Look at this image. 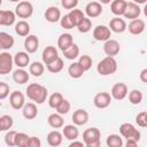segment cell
Listing matches in <instances>:
<instances>
[{
  "instance_id": "5",
  "label": "cell",
  "mask_w": 147,
  "mask_h": 147,
  "mask_svg": "<svg viewBox=\"0 0 147 147\" xmlns=\"http://www.w3.org/2000/svg\"><path fill=\"white\" fill-rule=\"evenodd\" d=\"M14 59L8 52L0 53V75L9 74L13 69Z\"/></svg>"
},
{
  "instance_id": "44",
  "label": "cell",
  "mask_w": 147,
  "mask_h": 147,
  "mask_svg": "<svg viewBox=\"0 0 147 147\" xmlns=\"http://www.w3.org/2000/svg\"><path fill=\"white\" fill-rule=\"evenodd\" d=\"M136 122L139 126L141 127H146L147 126V111H141L137 115L136 117Z\"/></svg>"
},
{
  "instance_id": "27",
  "label": "cell",
  "mask_w": 147,
  "mask_h": 147,
  "mask_svg": "<svg viewBox=\"0 0 147 147\" xmlns=\"http://www.w3.org/2000/svg\"><path fill=\"white\" fill-rule=\"evenodd\" d=\"M62 142V133L59 131H52L47 134V144L52 147H56Z\"/></svg>"
},
{
  "instance_id": "14",
  "label": "cell",
  "mask_w": 147,
  "mask_h": 147,
  "mask_svg": "<svg viewBox=\"0 0 147 147\" xmlns=\"http://www.w3.org/2000/svg\"><path fill=\"white\" fill-rule=\"evenodd\" d=\"M109 28H110L111 31H114L116 33H122L126 30V22L123 18H119L117 16V17H114V18L110 20Z\"/></svg>"
},
{
  "instance_id": "10",
  "label": "cell",
  "mask_w": 147,
  "mask_h": 147,
  "mask_svg": "<svg viewBox=\"0 0 147 147\" xmlns=\"http://www.w3.org/2000/svg\"><path fill=\"white\" fill-rule=\"evenodd\" d=\"M103 51L106 53L107 56H115L119 53V44L117 40H114V39H108L105 41V45H103Z\"/></svg>"
},
{
  "instance_id": "49",
  "label": "cell",
  "mask_w": 147,
  "mask_h": 147,
  "mask_svg": "<svg viewBox=\"0 0 147 147\" xmlns=\"http://www.w3.org/2000/svg\"><path fill=\"white\" fill-rule=\"evenodd\" d=\"M60 23H61V26L64 28V29H72V24L68 17V15H64L62 18H60Z\"/></svg>"
},
{
  "instance_id": "17",
  "label": "cell",
  "mask_w": 147,
  "mask_h": 147,
  "mask_svg": "<svg viewBox=\"0 0 147 147\" xmlns=\"http://www.w3.org/2000/svg\"><path fill=\"white\" fill-rule=\"evenodd\" d=\"M88 121V113L85 109H77L72 114V122L75 125H84Z\"/></svg>"
},
{
  "instance_id": "41",
  "label": "cell",
  "mask_w": 147,
  "mask_h": 147,
  "mask_svg": "<svg viewBox=\"0 0 147 147\" xmlns=\"http://www.w3.org/2000/svg\"><path fill=\"white\" fill-rule=\"evenodd\" d=\"M77 28H78V31H79V32L86 33V32H88V31L91 30V28H92V22H91L90 18L84 17V20L77 25Z\"/></svg>"
},
{
  "instance_id": "2",
  "label": "cell",
  "mask_w": 147,
  "mask_h": 147,
  "mask_svg": "<svg viewBox=\"0 0 147 147\" xmlns=\"http://www.w3.org/2000/svg\"><path fill=\"white\" fill-rule=\"evenodd\" d=\"M96 70L102 76L111 75L117 70V62L113 56H106L103 60H101L99 62Z\"/></svg>"
},
{
  "instance_id": "4",
  "label": "cell",
  "mask_w": 147,
  "mask_h": 147,
  "mask_svg": "<svg viewBox=\"0 0 147 147\" xmlns=\"http://www.w3.org/2000/svg\"><path fill=\"white\" fill-rule=\"evenodd\" d=\"M119 133L122 137L126 139H134L136 141H139L140 139V132L130 123H123L119 126Z\"/></svg>"
},
{
  "instance_id": "50",
  "label": "cell",
  "mask_w": 147,
  "mask_h": 147,
  "mask_svg": "<svg viewBox=\"0 0 147 147\" xmlns=\"http://www.w3.org/2000/svg\"><path fill=\"white\" fill-rule=\"evenodd\" d=\"M140 79L142 83H147V69H144L140 74Z\"/></svg>"
},
{
  "instance_id": "45",
  "label": "cell",
  "mask_w": 147,
  "mask_h": 147,
  "mask_svg": "<svg viewBox=\"0 0 147 147\" xmlns=\"http://www.w3.org/2000/svg\"><path fill=\"white\" fill-rule=\"evenodd\" d=\"M15 134H16V131H8L5 136V142L7 146L11 147V146H15Z\"/></svg>"
},
{
  "instance_id": "42",
  "label": "cell",
  "mask_w": 147,
  "mask_h": 147,
  "mask_svg": "<svg viewBox=\"0 0 147 147\" xmlns=\"http://www.w3.org/2000/svg\"><path fill=\"white\" fill-rule=\"evenodd\" d=\"M55 109H56L57 114H60V115H65V114H68L69 110H70V102H69L68 100L63 99V100L60 102V105H59Z\"/></svg>"
},
{
  "instance_id": "51",
  "label": "cell",
  "mask_w": 147,
  "mask_h": 147,
  "mask_svg": "<svg viewBox=\"0 0 147 147\" xmlns=\"http://www.w3.org/2000/svg\"><path fill=\"white\" fill-rule=\"evenodd\" d=\"M137 144H138V141H136L134 139H127V141H126V147H136L137 146Z\"/></svg>"
},
{
  "instance_id": "34",
  "label": "cell",
  "mask_w": 147,
  "mask_h": 147,
  "mask_svg": "<svg viewBox=\"0 0 147 147\" xmlns=\"http://www.w3.org/2000/svg\"><path fill=\"white\" fill-rule=\"evenodd\" d=\"M47 65V70L52 74H56V72H60L62 69H63V60L57 57L55 61L46 64Z\"/></svg>"
},
{
  "instance_id": "43",
  "label": "cell",
  "mask_w": 147,
  "mask_h": 147,
  "mask_svg": "<svg viewBox=\"0 0 147 147\" xmlns=\"http://www.w3.org/2000/svg\"><path fill=\"white\" fill-rule=\"evenodd\" d=\"M78 63L82 65V68L84 69V71H86V70H88L92 67V59H91L90 55H82L79 57Z\"/></svg>"
},
{
  "instance_id": "9",
  "label": "cell",
  "mask_w": 147,
  "mask_h": 147,
  "mask_svg": "<svg viewBox=\"0 0 147 147\" xmlns=\"http://www.w3.org/2000/svg\"><path fill=\"white\" fill-rule=\"evenodd\" d=\"M93 37L98 41H106L110 38V29L106 25H98L93 30Z\"/></svg>"
},
{
  "instance_id": "53",
  "label": "cell",
  "mask_w": 147,
  "mask_h": 147,
  "mask_svg": "<svg viewBox=\"0 0 147 147\" xmlns=\"http://www.w3.org/2000/svg\"><path fill=\"white\" fill-rule=\"evenodd\" d=\"M147 0H133V2L134 3H137V5H139V3H145Z\"/></svg>"
},
{
  "instance_id": "1",
  "label": "cell",
  "mask_w": 147,
  "mask_h": 147,
  "mask_svg": "<svg viewBox=\"0 0 147 147\" xmlns=\"http://www.w3.org/2000/svg\"><path fill=\"white\" fill-rule=\"evenodd\" d=\"M26 95L30 100L36 101L37 103L41 105L46 101L47 98V88L44 87L40 84L37 83H32L30 85H28L26 87Z\"/></svg>"
},
{
  "instance_id": "24",
  "label": "cell",
  "mask_w": 147,
  "mask_h": 147,
  "mask_svg": "<svg viewBox=\"0 0 147 147\" xmlns=\"http://www.w3.org/2000/svg\"><path fill=\"white\" fill-rule=\"evenodd\" d=\"M62 134L68 140H76L78 138V136H79V131L76 127V125H65L63 127Z\"/></svg>"
},
{
  "instance_id": "12",
  "label": "cell",
  "mask_w": 147,
  "mask_h": 147,
  "mask_svg": "<svg viewBox=\"0 0 147 147\" xmlns=\"http://www.w3.org/2000/svg\"><path fill=\"white\" fill-rule=\"evenodd\" d=\"M141 13V9L140 7L134 3V2H127L126 5V8H125V11H124V17L125 18H129V20H134V18H138L139 15Z\"/></svg>"
},
{
  "instance_id": "47",
  "label": "cell",
  "mask_w": 147,
  "mask_h": 147,
  "mask_svg": "<svg viewBox=\"0 0 147 147\" xmlns=\"http://www.w3.org/2000/svg\"><path fill=\"white\" fill-rule=\"evenodd\" d=\"M40 146H41V141H40L39 138H37V137H29L25 147H40Z\"/></svg>"
},
{
  "instance_id": "46",
  "label": "cell",
  "mask_w": 147,
  "mask_h": 147,
  "mask_svg": "<svg viewBox=\"0 0 147 147\" xmlns=\"http://www.w3.org/2000/svg\"><path fill=\"white\" fill-rule=\"evenodd\" d=\"M9 95V86L8 84L0 82V100L6 99Z\"/></svg>"
},
{
  "instance_id": "7",
  "label": "cell",
  "mask_w": 147,
  "mask_h": 147,
  "mask_svg": "<svg viewBox=\"0 0 147 147\" xmlns=\"http://www.w3.org/2000/svg\"><path fill=\"white\" fill-rule=\"evenodd\" d=\"M9 103L13 109H22L24 103H25V96L21 91H14L10 93L9 96Z\"/></svg>"
},
{
  "instance_id": "6",
  "label": "cell",
  "mask_w": 147,
  "mask_h": 147,
  "mask_svg": "<svg viewBox=\"0 0 147 147\" xmlns=\"http://www.w3.org/2000/svg\"><path fill=\"white\" fill-rule=\"evenodd\" d=\"M33 7L29 1H21L15 8V15H17L20 18H28L32 15Z\"/></svg>"
},
{
  "instance_id": "18",
  "label": "cell",
  "mask_w": 147,
  "mask_h": 147,
  "mask_svg": "<svg viewBox=\"0 0 147 147\" xmlns=\"http://www.w3.org/2000/svg\"><path fill=\"white\" fill-rule=\"evenodd\" d=\"M146 25H145V22L140 18H134L131 21V23L129 24V32L132 33V34H140L144 32Z\"/></svg>"
},
{
  "instance_id": "25",
  "label": "cell",
  "mask_w": 147,
  "mask_h": 147,
  "mask_svg": "<svg viewBox=\"0 0 147 147\" xmlns=\"http://www.w3.org/2000/svg\"><path fill=\"white\" fill-rule=\"evenodd\" d=\"M68 17H69L72 26L75 28V26H77L84 20L85 16H84V13L82 10H79V9H71V11L68 14Z\"/></svg>"
},
{
  "instance_id": "39",
  "label": "cell",
  "mask_w": 147,
  "mask_h": 147,
  "mask_svg": "<svg viewBox=\"0 0 147 147\" xmlns=\"http://www.w3.org/2000/svg\"><path fill=\"white\" fill-rule=\"evenodd\" d=\"M63 100V95L61 94V93H59V92H55V93H53L51 96H49V99H48V105H49V107L51 108H56L59 105H60V102Z\"/></svg>"
},
{
  "instance_id": "28",
  "label": "cell",
  "mask_w": 147,
  "mask_h": 147,
  "mask_svg": "<svg viewBox=\"0 0 147 147\" xmlns=\"http://www.w3.org/2000/svg\"><path fill=\"white\" fill-rule=\"evenodd\" d=\"M14 46V38L7 32H0V48L9 49Z\"/></svg>"
},
{
  "instance_id": "32",
  "label": "cell",
  "mask_w": 147,
  "mask_h": 147,
  "mask_svg": "<svg viewBox=\"0 0 147 147\" xmlns=\"http://www.w3.org/2000/svg\"><path fill=\"white\" fill-rule=\"evenodd\" d=\"M47 122L54 129H60L63 126V118L60 114H51L47 118Z\"/></svg>"
},
{
  "instance_id": "48",
  "label": "cell",
  "mask_w": 147,
  "mask_h": 147,
  "mask_svg": "<svg viewBox=\"0 0 147 147\" xmlns=\"http://www.w3.org/2000/svg\"><path fill=\"white\" fill-rule=\"evenodd\" d=\"M61 5L64 9H72L78 5V0H61Z\"/></svg>"
},
{
  "instance_id": "30",
  "label": "cell",
  "mask_w": 147,
  "mask_h": 147,
  "mask_svg": "<svg viewBox=\"0 0 147 147\" xmlns=\"http://www.w3.org/2000/svg\"><path fill=\"white\" fill-rule=\"evenodd\" d=\"M13 79H14V82L17 83V84H25V83H28V80H29V74H28L23 68L17 69V70H15L14 74H13Z\"/></svg>"
},
{
  "instance_id": "38",
  "label": "cell",
  "mask_w": 147,
  "mask_h": 147,
  "mask_svg": "<svg viewBox=\"0 0 147 147\" xmlns=\"http://www.w3.org/2000/svg\"><path fill=\"white\" fill-rule=\"evenodd\" d=\"M129 101L132 105H139L142 101V93L139 90H132L129 93Z\"/></svg>"
},
{
  "instance_id": "21",
  "label": "cell",
  "mask_w": 147,
  "mask_h": 147,
  "mask_svg": "<svg viewBox=\"0 0 147 147\" xmlns=\"http://www.w3.org/2000/svg\"><path fill=\"white\" fill-rule=\"evenodd\" d=\"M22 113L26 119H33L38 114V109L34 103L28 102V103H24V106L22 108Z\"/></svg>"
},
{
  "instance_id": "13",
  "label": "cell",
  "mask_w": 147,
  "mask_h": 147,
  "mask_svg": "<svg viewBox=\"0 0 147 147\" xmlns=\"http://www.w3.org/2000/svg\"><path fill=\"white\" fill-rule=\"evenodd\" d=\"M85 11H86V15L88 17H98L102 13V6H101L100 2L91 1L85 7Z\"/></svg>"
},
{
  "instance_id": "29",
  "label": "cell",
  "mask_w": 147,
  "mask_h": 147,
  "mask_svg": "<svg viewBox=\"0 0 147 147\" xmlns=\"http://www.w3.org/2000/svg\"><path fill=\"white\" fill-rule=\"evenodd\" d=\"M68 74L70 75L71 78H80L84 74V69L82 68V65L78 62H74L69 65L68 68Z\"/></svg>"
},
{
  "instance_id": "20",
  "label": "cell",
  "mask_w": 147,
  "mask_h": 147,
  "mask_svg": "<svg viewBox=\"0 0 147 147\" xmlns=\"http://www.w3.org/2000/svg\"><path fill=\"white\" fill-rule=\"evenodd\" d=\"M45 18H46V21H48L51 23L57 22L61 18V11H60V9L57 7H54V6L48 7L46 9V11H45Z\"/></svg>"
},
{
  "instance_id": "57",
  "label": "cell",
  "mask_w": 147,
  "mask_h": 147,
  "mask_svg": "<svg viewBox=\"0 0 147 147\" xmlns=\"http://www.w3.org/2000/svg\"><path fill=\"white\" fill-rule=\"evenodd\" d=\"M0 49H1V48H0Z\"/></svg>"
},
{
  "instance_id": "37",
  "label": "cell",
  "mask_w": 147,
  "mask_h": 147,
  "mask_svg": "<svg viewBox=\"0 0 147 147\" xmlns=\"http://www.w3.org/2000/svg\"><path fill=\"white\" fill-rule=\"evenodd\" d=\"M106 144H107L108 147H122L123 140L117 134H110V136H108Z\"/></svg>"
},
{
  "instance_id": "36",
  "label": "cell",
  "mask_w": 147,
  "mask_h": 147,
  "mask_svg": "<svg viewBox=\"0 0 147 147\" xmlns=\"http://www.w3.org/2000/svg\"><path fill=\"white\" fill-rule=\"evenodd\" d=\"M13 118L9 115H3L0 117V132L7 131L13 126Z\"/></svg>"
},
{
  "instance_id": "11",
  "label": "cell",
  "mask_w": 147,
  "mask_h": 147,
  "mask_svg": "<svg viewBox=\"0 0 147 147\" xmlns=\"http://www.w3.org/2000/svg\"><path fill=\"white\" fill-rule=\"evenodd\" d=\"M127 94V86L124 83H117L111 88V96L115 100H123Z\"/></svg>"
},
{
  "instance_id": "8",
  "label": "cell",
  "mask_w": 147,
  "mask_h": 147,
  "mask_svg": "<svg viewBox=\"0 0 147 147\" xmlns=\"http://www.w3.org/2000/svg\"><path fill=\"white\" fill-rule=\"evenodd\" d=\"M110 101H111V96H110V94L107 93V92H100V93L95 94L94 100H93L94 106H95L96 108H100V109L107 108V107L110 105Z\"/></svg>"
},
{
  "instance_id": "40",
  "label": "cell",
  "mask_w": 147,
  "mask_h": 147,
  "mask_svg": "<svg viewBox=\"0 0 147 147\" xmlns=\"http://www.w3.org/2000/svg\"><path fill=\"white\" fill-rule=\"evenodd\" d=\"M28 139H29L28 134H25L23 132H16V134H15V146L25 147L26 142H28Z\"/></svg>"
},
{
  "instance_id": "31",
  "label": "cell",
  "mask_w": 147,
  "mask_h": 147,
  "mask_svg": "<svg viewBox=\"0 0 147 147\" xmlns=\"http://www.w3.org/2000/svg\"><path fill=\"white\" fill-rule=\"evenodd\" d=\"M15 32L18 34V36H22V37H26L30 32V25L28 22L25 21H20L16 23L15 25Z\"/></svg>"
},
{
  "instance_id": "55",
  "label": "cell",
  "mask_w": 147,
  "mask_h": 147,
  "mask_svg": "<svg viewBox=\"0 0 147 147\" xmlns=\"http://www.w3.org/2000/svg\"><path fill=\"white\" fill-rule=\"evenodd\" d=\"M8 1H11V2H16V1H20V0H8Z\"/></svg>"
},
{
  "instance_id": "52",
  "label": "cell",
  "mask_w": 147,
  "mask_h": 147,
  "mask_svg": "<svg viewBox=\"0 0 147 147\" xmlns=\"http://www.w3.org/2000/svg\"><path fill=\"white\" fill-rule=\"evenodd\" d=\"M69 147H84V142H82V141H72L70 145H69Z\"/></svg>"
},
{
  "instance_id": "54",
  "label": "cell",
  "mask_w": 147,
  "mask_h": 147,
  "mask_svg": "<svg viewBox=\"0 0 147 147\" xmlns=\"http://www.w3.org/2000/svg\"><path fill=\"white\" fill-rule=\"evenodd\" d=\"M100 1H101L102 3H109V2L111 1V0H100Z\"/></svg>"
},
{
  "instance_id": "16",
  "label": "cell",
  "mask_w": 147,
  "mask_h": 147,
  "mask_svg": "<svg viewBox=\"0 0 147 147\" xmlns=\"http://www.w3.org/2000/svg\"><path fill=\"white\" fill-rule=\"evenodd\" d=\"M57 57H59V53H57V49L54 46H47L42 51V61L46 64L55 61Z\"/></svg>"
},
{
  "instance_id": "15",
  "label": "cell",
  "mask_w": 147,
  "mask_h": 147,
  "mask_svg": "<svg viewBox=\"0 0 147 147\" xmlns=\"http://www.w3.org/2000/svg\"><path fill=\"white\" fill-rule=\"evenodd\" d=\"M24 47L28 53H34L39 47V39L34 34H28L24 40Z\"/></svg>"
},
{
  "instance_id": "3",
  "label": "cell",
  "mask_w": 147,
  "mask_h": 147,
  "mask_svg": "<svg viewBox=\"0 0 147 147\" xmlns=\"http://www.w3.org/2000/svg\"><path fill=\"white\" fill-rule=\"evenodd\" d=\"M100 137L101 133L96 127L86 129L83 133L84 145L87 147H99L100 146Z\"/></svg>"
},
{
  "instance_id": "35",
  "label": "cell",
  "mask_w": 147,
  "mask_h": 147,
  "mask_svg": "<svg viewBox=\"0 0 147 147\" xmlns=\"http://www.w3.org/2000/svg\"><path fill=\"white\" fill-rule=\"evenodd\" d=\"M44 70H45V68L40 62H33L30 64V68H29L30 74L34 77H40L44 74Z\"/></svg>"
},
{
  "instance_id": "23",
  "label": "cell",
  "mask_w": 147,
  "mask_h": 147,
  "mask_svg": "<svg viewBox=\"0 0 147 147\" xmlns=\"http://www.w3.org/2000/svg\"><path fill=\"white\" fill-rule=\"evenodd\" d=\"M29 62H30V56L28 55V53H25V52H18V53L15 54L14 63L18 68H25V67H28Z\"/></svg>"
},
{
  "instance_id": "33",
  "label": "cell",
  "mask_w": 147,
  "mask_h": 147,
  "mask_svg": "<svg viewBox=\"0 0 147 147\" xmlns=\"http://www.w3.org/2000/svg\"><path fill=\"white\" fill-rule=\"evenodd\" d=\"M62 52H63V55H64L65 59H68V60H75L79 55V47L76 44H72L71 46H69L67 49H64Z\"/></svg>"
},
{
  "instance_id": "19",
  "label": "cell",
  "mask_w": 147,
  "mask_h": 147,
  "mask_svg": "<svg viewBox=\"0 0 147 147\" xmlns=\"http://www.w3.org/2000/svg\"><path fill=\"white\" fill-rule=\"evenodd\" d=\"M15 22V13L11 10H0V25L10 26Z\"/></svg>"
},
{
  "instance_id": "22",
  "label": "cell",
  "mask_w": 147,
  "mask_h": 147,
  "mask_svg": "<svg viewBox=\"0 0 147 147\" xmlns=\"http://www.w3.org/2000/svg\"><path fill=\"white\" fill-rule=\"evenodd\" d=\"M126 5L127 2L125 0H114L111 2V6H110V9H111V13L116 16H121L124 14L125 11V8H126Z\"/></svg>"
},
{
  "instance_id": "26",
  "label": "cell",
  "mask_w": 147,
  "mask_h": 147,
  "mask_svg": "<svg viewBox=\"0 0 147 147\" xmlns=\"http://www.w3.org/2000/svg\"><path fill=\"white\" fill-rule=\"evenodd\" d=\"M74 44V41H72V36L70 34V33H63V34H61L60 37H59V39H57V46H59V48L61 49V51H64V49H67L69 46H71Z\"/></svg>"
},
{
  "instance_id": "56",
  "label": "cell",
  "mask_w": 147,
  "mask_h": 147,
  "mask_svg": "<svg viewBox=\"0 0 147 147\" xmlns=\"http://www.w3.org/2000/svg\"><path fill=\"white\" fill-rule=\"evenodd\" d=\"M1 3H2V0H0V6H1Z\"/></svg>"
}]
</instances>
